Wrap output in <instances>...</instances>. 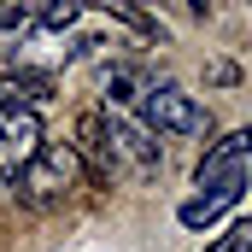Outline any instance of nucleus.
I'll use <instances>...</instances> for the list:
<instances>
[{"mask_svg": "<svg viewBox=\"0 0 252 252\" xmlns=\"http://www.w3.org/2000/svg\"><path fill=\"white\" fill-rule=\"evenodd\" d=\"M241 193H247V176H229V182H217V188H199L193 199H182L176 217H182L188 229H205V223H217L229 205H241Z\"/></svg>", "mask_w": 252, "mask_h": 252, "instance_id": "obj_7", "label": "nucleus"}, {"mask_svg": "<svg viewBox=\"0 0 252 252\" xmlns=\"http://www.w3.org/2000/svg\"><path fill=\"white\" fill-rule=\"evenodd\" d=\"M205 252H252V217L229 223V229H223V235H217V241H211Z\"/></svg>", "mask_w": 252, "mask_h": 252, "instance_id": "obj_10", "label": "nucleus"}, {"mask_svg": "<svg viewBox=\"0 0 252 252\" xmlns=\"http://www.w3.org/2000/svg\"><path fill=\"white\" fill-rule=\"evenodd\" d=\"M76 18H82V0H41V12H35L41 30H70Z\"/></svg>", "mask_w": 252, "mask_h": 252, "instance_id": "obj_9", "label": "nucleus"}, {"mask_svg": "<svg viewBox=\"0 0 252 252\" xmlns=\"http://www.w3.org/2000/svg\"><path fill=\"white\" fill-rule=\"evenodd\" d=\"M106 129H112V147H118V158H129V164H135V176H153V170L164 164V153H158L153 129H147V124H135L129 112L106 106Z\"/></svg>", "mask_w": 252, "mask_h": 252, "instance_id": "obj_6", "label": "nucleus"}, {"mask_svg": "<svg viewBox=\"0 0 252 252\" xmlns=\"http://www.w3.org/2000/svg\"><path fill=\"white\" fill-rule=\"evenodd\" d=\"M76 158H82V176L94 188H112L118 182V147H112V129H106V112H82L76 118Z\"/></svg>", "mask_w": 252, "mask_h": 252, "instance_id": "obj_3", "label": "nucleus"}, {"mask_svg": "<svg viewBox=\"0 0 252 252\" xmlns=\"http://www.w3.org/2000/svg\"><path fill=\"white\" fill-rule=\"evenodd\" d=\"M41 147V118L35 112H6L0 106V182H12Z\"/></svg>", "mask_w": 252, "mask_h": 252, "instance_id": "obj_5", "label": "nucleus"}, {"mask_svg": "<svg viewBox=\"0 0 252 252\" xmlns=\"http://www.w3.org/2000/svg\"><path fill=\"white\" fill-rule=\"evenodd\" d=\"M141 124L153 129V135H205L211 129V112L193 94H182L176 82H153L141 94Z\"/></svg>", "mask_w": 252, "mask_h": 252, "instance_id": "obj_2", "label": "nucleus"}, {"mask_svg": "<svg viewBox=\"0 0 252 252\" xmlns=\"http://www.w3.org/2000/svg\"><path fill=\"white\" fill-rule=\"evenodd\" d=\"M247 164H252V129H229L223 141L205 147V158L193 170V188H217L229 176H247Z\"/></svg>", "mask_w": 252, "mask_h": 252, "instance_id": "obj_4", "label": "nucleus"}, {"mask_svg": "<svg viewBox=\"0 0 252 252\" xmlns=\"http://www.w3.org/2000/svg\"><path fill=\"white\" fill-rule=\"evenodd\" d=\"M30 18H35V6H30V0H0V30H24Z\"/></svg>", "mask_w": 252, "mask_h": 252, "instance_id": "obj_11", "label": "nucleus"}, {"mask_svg": "<svg viewBox=\"0 0 252 252\" xmlns=\"http://www.w3.org/2000/svg\"><path fill=\"white\" fill-rule=\"evenodd\" d=\"M47 94H53V82H47V76H30V70H0V106H6V112H35Z\"/></svg>", "mask_w": 252, "mask_h": 252, "instance_id": "obj_8", "label": "nucleus"}, {"mask_svg": "<svg viewBox=\"0 0 252 252\" xmlns=\"http://www.w3.org/2000/svg\"><path fill=\"white\" fill-rule=\"evenodd\" d=\"M12 188L24 193L30 205H64L70 193L82 188V158H76V147H70V141H41L35 158L12 176Z\"/></svg>", "mask_w": 252, "mask_h": 252, "instance_id": "obj_1", "label": "nucleus"}]
</instances>
